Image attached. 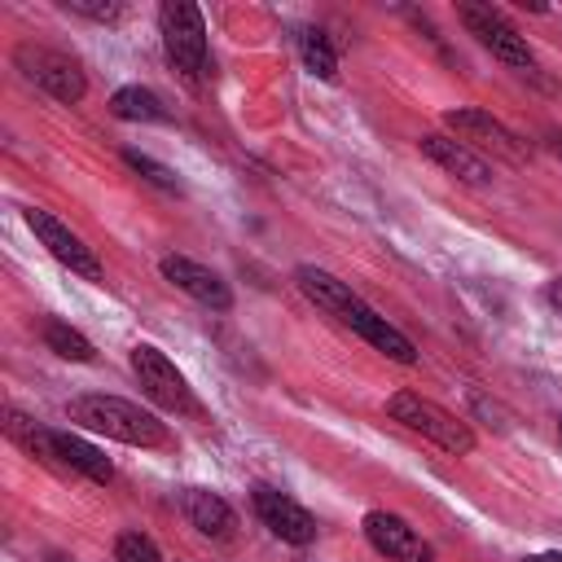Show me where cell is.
<instances>
[{
	"instance_id": "cell-1",
	"label": "cell",
	"mask_w": 562,
	"mask_h": 562,
	"mask_svg": "<svg viewBox=\"0 0 562 562\" xmlns=\"http://www.w3.org/2000/svg\"><path fill=\"white\" fill-rule=\"evenodd\" d=\"M66 417L105 435V439H119V443H132V448H162L167 443V426L132 404V400H119V395H75L66 404Z\"/></svg>"
},
{
	"instance_id": "cell-2",
	"label": "cell",
	"mask_w": 562,
	"mask_h": 562,
	"mask_svg": "<svg viewBox=\"0 0 562 562\" xmlns=\"http://www.w3.org/2000/svg\"><path fill=\"white\" fill-rule=\"evenodd\" d=\"M158 31H162V48L171 57V66L193 83L202 88L211 79V53H206V22H202V9L189 4V0H167L158 9Z\"/></svg>"
},
{
	"instance_id": "cell-3",
	"label": "cell",
	"mask_w": 562,
	"mask_h": 562,
	"mask_svg": "<svg viewBox=\"0 0 562 562\" xmlns=\"http://www.w3.org/2000/svg\"><path fill=\"white\" fill-rule=\"evenodd\" d=\"M386 413H391L400 426L417 430L422 439L439 443V448H443V452H452V457L474 452V430H470L461 417H452L448 408H439L435 400L417 395V391H395V395L386 400Z\"/></svg>"
},
{
	"instance_id": "cell-4",
	"label": "cell",
	"mask_w": 562,
	"mask_h": 562,
	"mask_svg": "<svg viewBox=\"0 0 562 562\" xmlns=\"http://www.w3.org/2000/svg\"><path fill=\"white\" fill-rule=\"evenodd\" d=\"M13 66L22 70V79H31L35 88H44L53 101L75 105L88 92V79L79 70V61L61 48H44V44H18L13 48Z\"/></svg>"
},
{
	"instance_id": "cell-5",
	"label": "cell",
	"mask_w": 562,
	"mask_h": 562,
	"mask_svg": "<svg viewBox=\"0 0 562 562\" xmlns=\"http://www.w3.org/2000/svg\"><path fill=\"white\" fill-rule=\"evenodd\" d=\"M457 18L465 22V31H470L496 61H505V66H514V70H531L536 57H531V48H527V35H518V26H509V18H505L501 9L465 0V4H457Z\"/></svg>"
},
{
	"instance_id": "cell-6",
	"label": "cell",
	"mask_w": 562,
	"mask_h": 562,
	"mask_svg": "<svg viewBox=\"0 0 562 562\" xmlns=\"http://www.w3.org/2000/svg\"><path fill=\"white\" fill-rule=\"evenodd\" d=\"M132 373H136L140 391H145L158 408H167V413H193V408H198V404H193V391H189V382H184V373H180L154 342H136V347H132Z\"/></svg>"
},
{
	"instance_id": "cell-7",
	"label": "cell",
	"mask_w": 562,
	"mask_h": 562,
	"mask_svg": "<svg viewBox=\"0 0 562 562\" xmlns=\"http://www.w3.org/2000/svg\"><path fill=\"white\" fill-rule=\"evenodd\" d=\"M250 505H255L259 522H263L277 540L299 544V549L316 540V518H312L294 496H285V492H277V487H268V483H255V487H250Z\"/></svg>"
},
{
	"instance_id": "cell-8",
	"label": "cell",
	"mask_w": 562,
	"mask_h": 562,
	"mask_svg": "<svg viewBox=\"0 0 562 562\" xmlns=\"http://www.w3.org/2000/svg\"><path fill=\"white\" fill-rule=\"evenodd\" d=\"M26 224H31V233L40 237V246H48V255H53L57 263H66L70 272H79V277H88V281H101V259H97L92 246H83V237L70 233L57 215L31 206V211H26Z\"/></svg>"
},
{
	"instance_id": "cell-9",
	"label": "cell",
	"mask_w": 562,
	"mask_h": 562,
	"mask_svg": "<svg viewBox=\"0 0 562 562\" xmlns=\"http://www.w3.org/2000/svg\"><path fill=\"white\" fill-rule=\"evenodd\" d=\"M360 527H364V540H369L382 558H391V562H435V549H430L400 514L369 509Z\"/></svg>"
},
{
	"instance_id": "cell-10",
	"label": "cell",
	"mask_w": 562,
	"mask_h": 562,
	"mask_svg": "<svg viewBox=\"0 0 562 562\" xmlns=\"http://www.w3.org/2000/svg\"><path fill=\"white\" fill-rule=\"evenodd\" d=\"M443 123H448L457 136H465L470 145H483V149H492V154L505 158V162H522V158H527V145H522L501 119H492L487 110L461 105V110H448Z\"/></svg>"
},
{
	"instance_id": "cell-11",
	"label": "cell",
	"mask_w": 562,
	"mask_h": 562,
	"mask_svg": "<svg viewBox=\"0 0 562 562\" xmlns=\"http://www.w3.org/2000/svg\"><path fill=\"white\" fill-rule=\"evenodd\" d=\"M158 268H162V277H167L176 290H184L193 303H202V307H211V312H228V307H233V290H228V281H224L215 268H206V263H198V259H184V255H167Z\"/></svg>"
},
{
	"instance_id": "cell-12",
	"label": "cell",
	"mask_w": 562,
	"mask_h": 562,
	"mask_svg": "<svg viewBox=\"0 0 562 562\" xmlns=\"http://www.w3.org/2000/svg\"><path fill=\"white\" fill-rule=\"evenodd\" d=\"M338 321H342L347 329H356L369 347H378L386 360H395V364H417V347L408 342V334H400V329H395L386 316H378L364 299H356Z\"/></svg>"
},
{
	"instance_id": "cell-13",
	"label": "cell",
	"mask_w": 562,
	"mask_h": 562,
	"mask_svg": "<svg viewBox=\"0 0 562 562\" xmlns=\"http://www.w3.org/2000/svg\"><path fill=\"white\" fill-rule=\"evenodd\" d=\"M417 145H422V154H426L435 167H443L448 176H457V180H465V184H487V180H492V162H487L483 154H474L465 140L426 132Z\"/></svg>"
},
{
	"instance_id": "cell-14",
	"label": "cell",
	"mask_w": 562,
	"mask_h": 562,
	"mask_svg": "<svg viewBox=\"0 0 562 562\" xmlns=\"http://www.w3.org/2000/svg\"><path fill=\"white\" fill-rule=\"evenodd\" d=\"M180 514L206 540H233V531H237V514L228 509V501L206 492V487H184L180 492Z\"/></svg>"
},
{
	"instance_id": "cell-15",
	"label": "cell",
	"mask_w": 562,
	"mask_h": 562,
	"mask_svg": "<svg viewBox=\"0 0 562 562\" xmlns=\"http://www.w3.org/2000/svg\"><path fill=\"white\" fill-rule=\"evenodd\" d=\"M53 452H57V470H70V474H83L92 483H110L114 479V465L101 448H92L88 439L70 435V430H53Z\"/></svg>"
},
{
	"instance_id": "cell-16",
	"label": "cell",
	"mask_w": 562,
	"mask_h": 562,
	"mask_svg": "<svg viewBox=\"0 0 562 562\" xmlns=\"http://www.w3.org/2000/svg\"><path fill=\"white\" fill-rule=\"evenodd\" d=\"M294 285H299L321 312H329V316H342V312L360 299L347 281H338L334 272H325V268H316V263H299V268H294Z\"/></svg>"
},
{
	"instance_id": "cell-17",
	"label": "cell",
	"mask_w": 562,
	"mask_h": 562,
	"mask_svg": "<svg viewBox=\"0 0 562 562\" xmlns=\"http://www.w3.org/2000/svg\"><path fill=\"white\" fill-rule=\"evenodd\" d=\"M110 114L123 119V123H167V119H171L167 105H162V97L149 92V88H140V83L119 88V92L110 97Z\"/></svg>"
},
{
	"instance_id": "cell-18",
	"label": "cell",
	"mask_w": 562,
	"mask_h": 562,
	"mask_svg": "<svg viewBox=\"0 0 562 562\" xmlns=\"http://www.w3.org/2000/svg\"><path fill=\"white\" fill-rule=\"evenodd\" d=\"M4 435H9L26 457H35V461H44V465H57L53 430L40 426L35 417H26V413H18V408H4Z\"/></svg>"
},
{
	"instance_id": "cell-19",
	"label": "cell",
	"mask_w": 562,
	"mask_h": 562,
	"mask_svg": "<svg viewBox=\"0 0 562 562\" xmlns=\"http://www.w3.org/2000/svg\"><path fill=\"white\" fill-rule=\"evenodd\" d=\"M299 57H303V66L316 75V79H338V53H334V44H329V35L325 31H316V26H307V31H299Z\"/></svg>"
},
{
	"instance_id": "cell-20",
	"label": "cell",
	"mask_w": 562,
	"mask_h": 562,
	"mask_svg": "<svg viewBox=\"0 0 562 562\" xmlns=\"http://www.w3.org/2000/svg\"><path fill=\"white\" fill-rule=\"evenodd\" d=\"M44 342H48V351H57L61 360H75V364H88L97 356V347L66 321H44Z\"/></svg>"
},
{
	"instance_id": "cell-21",
	"label": "cell",
	"mask_w": 562,
	"mask_h": 562,
	"mask_svg": "<svg viewBox=\"0 0 562 562\" xmlns=\"http://www.w3.org/2000/svg\"><path fill=\"white\" fill-rule=\"evenodd\" d=\"M123 162H127L136 176H145L149 184H158V189H167V193H180V176H176L171 167H162L158 158H149V154H140V149H123Z\"/></svg>"
},
{
	"instance_id": "cell-22",
	"label": "cell",
	"mask_w": 562,
	"mask_h": 562,
	"mask_svg": "<svg viewBox=\"0 0 562 562\" xmlns=\"http://www.w3.org/2000/svg\"><path fill=\"white\" fill-rule=\"evenodd\" d=\"M114 562H158V544L145 531H123L114 540Z\"/></svg>"
},
{
	"instance_id": "cell-23",
	"label": "cell",
	"mask_w": 562,
	"mask_h": 562,
	"mask_svg": "<svg viewBox=\"0 0 562 562\" xmlns=\"http://www.w3.org/2000/svg\"><path fill=\"white\" fill-rule=\"evenodd\" d=\"M70 13L88 18V22H119L123 18V4L119 0H61Z\"/></svg>"
},
{
	"instance_id": "cell-24",
	"label": "cell",
	"mask_w": 562,
	"mask_h": 562,
	"mask_svg": "<svg viewBox=\"0 0 562 562\" xmlns=\"http://www.w3.org/2000/svg\"><path fill=\"white\" fill-rule=\"evenodd\" d=\"M544 299H549V307L562 316V277H553V281L544 285Z\"/></svg>"
},
{
	"instance_id": "cell-25",
	"label": "cell",
	"mask_w": 562,
	"mask_h": 562,
	"mask_svg": "<svg viewBox=\"0 0 562 562\" xmlns=\"http://www.w3.org/2000/svg\"><path fill=\"white\" fill-rule=\"evenodd\" d=\"M522 562H562V553H558V549H544V553H531V558H522Z\"/></svg>"
},
{
	"instance_id": "cell-26",
	"label": "cell",
	"mask_w": 562,
	"mask_h": 562,
	"mask_svg": "<svg viewBox=\"0 0 562 562\" xmlns=\"http://www.w3.org/2000/svg\"><path fill=\"white\" fill-rule=\"evenodd\" d=\"M44 562H75V558H66V553H48Z\"/></svg>"
},
{
	"instance_id": "cell-27",
	"label": "cell",
	"mask_w": 562,
	"mask_h": 562,
	"mask_svg": "<svg viewBox=\"0 0 562 562\" xmlns=\"http://www.w3.org/2000/svg\"><path fill=\"white\" fill-rule=\"evenodd\" d=\"M553 149H558V154H562V136H558V140H553Z\"/></svg>"
}]
</instances>
